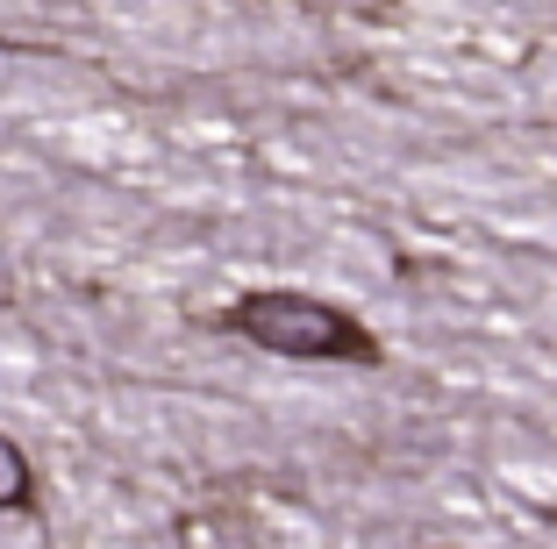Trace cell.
Instances as JSON below:
<instances>
[{"instance_id": "6da1fadb", "label": "cell", "mask_w": 557, "mask_h": 549, "mask_svg": "<svg viewBox=\"0 0 557 549\" xmlns=\"http://www.w3.org/2000/svg\"><path fill=\"white\" fill-rule=\"evenodd\" d=\"M222 328L244 342H258L264 357H294V364H379V336L336 300L314 292H244Z\"/></svg>"}, {"instance_id": "7a4b0ae2", "label": "cell", "mask_w": 557, "mask_h": 549, "mask_svg": "<svg viewBox=\"0 0 557 549\" xmlns=\"http://www.w3.org/2000/svg\"><path fill=\"white\" fill-rule=\"evenodd\" d=\"M22 500H29V457L0 436V507H22Z\"/></svg>"}]
</instances>
